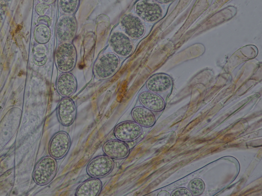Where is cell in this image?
<instances>
[{"mask_svg": "<svg viewBox=\"0 0 262 196\" xmlns=\"http://www.w3.org/2000/svg\"><path fill=\"white\" fill-rule=\"evenodd\" d=\"M77 87L76 78L69 72H64L60 75L56 83L57 91L62 97L71 96L76 92Z\"/></svg>", "mask_w": 262, "mask_h": 196, "instance_id": "4fadbf2b", "label": "cell"}, {"mask_svg": "<svg viewBox=\"0 0 262 196\" xmlns=\"http://www.w3.org/2000/svg\"><path fill=\"white\" fill-rule=\"evenodd\" d=\"M109 44L114 53L122 57L129 56L133 51L130 38L122 32H113L110 37Z\"/></svg>", "mask_w": 262, "mask_h": 196, "instance_id": "52a82bcc", "label": "cell"}, {"mask_svg": "<svg viewBox=\"0 0 262 196\" xmlns=\"http://www.w3.org/2000/svg\"><path fill=\"white\" fill-rule=\"evenodd\" d=\"M79 0H59L61 11L66 15H72L77 9Z\"/></svg>", "mask_w": 262, "mask_h": 196, "instance_id": "ffe728a7", "label": "cell"}, {"mask_svg": "<svg viewBox=\"0 0 262 196\" xmlns=\"http://www.w3.org/2000/svg\"><path fill=\"white\" fill-rule=\"evenodd\" d=\"M49 8V5L45 3H39L35 6V11L39 16L44 15L46 11Z\"/></svg>", "mask_w": 262, "mask_h": 196, "instance_id": "603a6c76", "label": "cell"}, {"mask_svg": "<svg viewBox=\"0 0 262 196\" xmlns=\"http://www.w3.org/2000/svg\"><path fill=\"white\" fill-rule=\"evenodd\" d=\"M172 85L171 78L165 74H159L150 77L146 82L147 88L152 92H162Z\"/></svg>", "mask_w": 262, "mask_h": 196, "instance_id": "9a60e30c", "label": "cell"}, {"mask_svg": "<svg viewBox=\"0 0 262 196\" xmlns=\"http://www.w3.org/2000/svg\"><path fill=\"white\" fill-rule=\"evenodd\" d=\"M71 145V139L65 131L55 133L49 141L48 152L50 156L55 159H61L68 153Z\"/></svg>", "mask_w": 262, "mask_h": 196, "instance_id": "5b68a950", "label": "cell"}, {"mask_svg": "<svg viewBox=\"0 0 262 196\" xmlns=\"http://www.w3.org/2000/svg\"><path fill=\"white\" fill-rule=\"evenodd\" d=\"M102 184L96 178L89 179L81 184L76 189V196H97L101 191Z\"/></svg>", "mask_w": 262, "mask_h": 196, "instance_id": "2e32d148", "label": "cell"}, {"mask_svg": "<svg viewBox=\"0 0 262 196\" xmlns=\"http://www.w3.org/2000/svg\"><path fill=\"white\" fill-rule=\"evenodd\" d=\"M134 9L138 17L148 22L158 20L163 14L161 6L154 0H140L136 4Z\"/></svg>", "mask_w": 262, "mask_h": 196, "instance_id": "277c9868", "label": "cell"}, {"mask_svg": "<svg viewBox=\"0 0 262 196\" xmlns=\"http://www.w3.org/2000/svg\"><path fill=\"white\" fill-rule=\"evenodd\" d=\"M205 187L204 182L199 178L193 179L188 185V190L193 195H201L203 192Z\"/></svg>", "mask_w": 262, "mask_h": 196, "instance_id": "44dd1931", "label": "cell"}, {"mask_svg": "<svg viewBox=\"0 0 262 196\" xmlns=\"http://www.w3.org/2000/svg\"><path fill=\"white\" fill-rule=\"evenodd\" d=\"M171 195L177 196H191L192 195L188 189L185 187H179L173 190L171 194Z\"/></svg>", "mask_w": 262, "mask_h": 196, "instance_id": "7402d4cb", "label": "cell"}, {"mask_svg": "<svg viewBox=\"0 0 262 196\" xmlns=\"http://www.w3.org/2000/svg\"><path fill=\"white\" fill-rule=\"evenodd\" d=\"M113 133L117 139L129 142L138 138L142 134V129L141 126L135 121H124L115 127Z\"/></svg>", "mask_w": 262, "mask_h": 196, "instance_id": "9c48e42d", "label": "cell"}, {"mask_svg": "<svg viewBox=\"0 0 262 196\" xmlns=\"http://www.w3.org/2000/svg\"><path fill=\"white\" fill-rule=\"evenodd\" d=\"M121 26L124 33L130 38H141L145 32V27L143 20L138 16L128 13L123 16Z\"/></svg>", "mask_w": 262, "mask_h": 196, "instance_id": "30bf717a", "label": "cell"}, {"mask_svg": "<svg viewBox=\"0 0 262 196\" xmlns=\"http://www.w3.org/2000/svg\"><path fill=\"white\" fill-rule=\"evenodd\" d=\"M170 195V194L169 193V192L165 190H162L159 192V193L158 194V195L160 196H168Z\"/></svg>", "mask_w": 262, "mask_h": 196, "instance_id": "484cf974", "label": "cell"}, {"mask_svg": "<svg viewBox=\"0 0 262 196\" xmlns=\"http://www.w3.org/2000/svg\"><path fill=\"white\" fill-rule=\"evenodd\" d=\"M39 1L42 2V3L47 4H52L55 1V0H39Z\"/></svg>", "mask_w": 262, "mask_h": 196, "instance_id": "4316f807", "label": "cell"}, {"mask_svg": "<svg viewBox=\"0 0 262 196\" xmlns=\"http://www.w3.org/2000/svg\"><path fill=\"white\" fill-rule=\"evenodd\" d=\"M120 59L114 53H107L98 58L94 66V73L100 80L108 79L117 72Z\"/></svg>", "mask_w": 262, "mask_h": 196, "instance_id": "3957f363", "label": "cell"}, {"mask_svg": "<svg viewBox=\"0 0 262 196\" xmlns=\"http://www.w3.org/2000/svg\"><path fill=\"white\" fill-rule=\"evenodd\" d=\"M131 115L134 121L142 127H150L155 122V117L153 113L143 106L134 108L131 111Z\"/></svg>", "mask_w": 262, "mask_h": 196, "instance_id": "e0dca14e", "label": "cell"}, {"mask_svg": "<svg viewBox=\"0 0 262 196\" xmlns=\"http://www.w3.org/2000/svg\"><path fill=\"white\" fill-rule=\"evenodd\" d=\"M113 159L106 155L97 156L91 160L86 167L87 174L92 178H100L108 175L114 167Z\"/></svg>", "mask_w": 262, "mask_h": 196, "instance_id": "8992f818", "label": "cell"}, {"mask_svg": "<svg viewBox=\"0 0 262 196\" xmlns=\"http://www.w3.org/2000/svg\"><path fill=\"white\" fill-rule=\"evenodd\" d=\"M48 60L47 50L43 44L36 47L32 57L33 63L37 66H43Z\"/></svg>", "mask_w": 262, "mask_h": 196, "instance_id": "d6986e66", "label": "cell"}, {"mask_svg": "<svg viewBox=\"0 0 262 196\" xmlns=\"http://www.w3.org/2000/svg\"><path fill=\"white\" fill-rule=\"evenodd\" d=\"M77 22L72 15H64L58 19L56 29V36L61 42H70L77 32Z\"/></svg>", "mask_w": 262, "mask_h": 196, "instance_id": "ba28073f", "label": "cell"}, {"mask_svg": "<svg viewBox=\"0 0 262 196\" xmlns=\"http://www.w3.org/2000/svg\"><path fill=\"white\" fill-rule=\"evenodd\" d=\"M55 64L61 71L69 72L75 66L77 53L70 42H61L57 46L54 55Z\"/></svg>", "mask_w": 262, "mask_h": 196, "instance_id": "7a4b0ae2", "label": "cell"}, {"mask_svg": "<svg viewBox=\"0 0 262 196\" xmlns=\"http://www.w3.org/2000/svg\"><path fill=\"white\" fill-rule=\"evenodd\" d=\"M77 109L73 100L70 97H63L57 108V116L59 122L64 127L71 126L75 120Z\"/></svg>", "mask_w": 262, "mask_h": 196, "instance_id": "8fae6325", "label": "cell"}, {"mask_svg": "<svg viewBox=\"0 0 262 196\" xmlns=\"http://www.w3.org/2000/svg\"><path fill=\"white\" fill-rule=\"evenodd\" d=\"M56 159L51 156H46L35 164L32 173L34 182L43 186L49 184L55 178L57 171Z\"/></svg>", "mask_w": 262, "mask_h": 196, "instance_id": "6da1fadb", "label": "cell"}, {"mask_svg": "<svg viewBox=\"0 0 262 196\" xmlns=\"http://www.w3.org/2000/svg\"><path fill=\"white\" fill-rule=\"evenodd\" d=\"M51 30L49 27L45 24H39L34 29V38L39 44L48 43L51 37Z\"/></svg>", "mask_w": 262, "mask_h": 196, "instance_id": "ac0fdd59", "label": "cell"}, {"mask_svg": "<svg viewBox=\"0 0 262 196\" xmlns=\"http://www.w3.org/2000/svg\"><path fill=\"white\" fill-rule=\"evenodd\" d=\"M38 23H41L50 27L51 24V20L50 18L47 15L40 16L37 19Z\"/></svg>", "mask_w": 262, "mask_h": 196, "instance_id": "cb8c5ba5", "label": "cell"}, {"mask_svg": "<svg viewBox=\"0 0 262 196\" xmlns=\"http://www.w3.org/2000/svg\"><path fill=\"white\" fill-rule=\"evenodd\" d=\"M102 150L105 155L115 159H124L129 154L128 145L117 139L105 142L102 146Z\"/></svg>", "mask_w": 262, "mask_h": 196, "instance_id": "7c38bea8", "label": "cell"}, {"mask_svg": "<svg viewBox=\"0 0 262 196\" xmlns=\"http://www.w3.org/2000/svg\"><path fill=\"white\" fill-rule=\"evenodd\" d=\"M141 105L152 111L159 112L165 107L163 99L159 95L152 92H143L139 96Z\"/></svg>", "mask_w": 262, "mask_h": 196, "instance_id": "5bb4252c", "label": "cell"}, {"mask_svg": "<svg viewBox=\"0 0 262 196\" xmlns=\"http://www.w3.org/2000/svg\"><path fill=\"white\" fill-rule=\"evenodd\" d=\"M159 4H168L173 2L174 0H154Z\"/></svg>", "mask_w": 262, "mask_h": 196, "instance_id": "d4e9b609", "label": "cell"}]
</instances>
